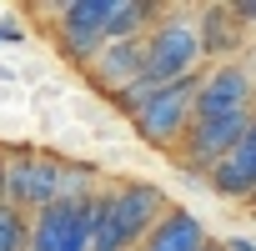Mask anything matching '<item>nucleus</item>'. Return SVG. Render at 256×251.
<instances>
[{"label": "nucleus", "instance_id": "obj_1", "mask_svg": "<svg viewBox=\"0 0 256 251\" xmlns=\"http://www.w3.org/2000/svg\"><path fill=\"white\" fill-rule=\"evenodd\" d=\"M60 196H90V171L86 166H60L56 156H30L16 151L10 161H0V201L16 211H40Z\"/></svg>", "mask_w": 256, "mask_h": 251}, {"label": "nucleus", "instance_id": "obj_2", "mask_svg": "<svg viewBox=\"0 0 256 251\" xmlns=\"http://www.w3.org/2000/svg\"><path fill=\"white\" fill-rule=\"evenodd\" d=\"M166 211H171V201L151 181H131L120 191H106L100 221L90 231V251H141V241L151 236V226Z\"/></svg>", "mask_w": 256, "mask_h": 251}, {"label": "nucleus", "instance_id": "obj_3", "mask_svg": "<svg viewBox=\"0 0 256 251\" xmlns=\"http://www.w3.org/2000/svg\"><path fill=\"white\" fill-rule=\"evenodd\" d=\"M106 191L90 196H60L50 206H40L26 221V251H90V231L100 221Z\"/></svg>", "mask_w": 256, "mask_h": 251}, {"label": "nucleus", "instance_id": "obj_4", "mask_svg": "<svg viewBox=\"0 0 256 251\" xmlns=\"http://www.w3.org/2000/svg\"><path fill=\"white\" fill-rule=\"evenodd\" d=\"M196 86H201V76H181V80H171V86L151 90V96H146V100L131 110L136 136H141V141H151V146H166V141H176V136L186 131V126H191Z\"/></svg>", "mask_w": 256, "mask_h": 251}, {"label": "nucleus", "instance_id": "obj_5", "mask_svg": "<svg viewBox=\"0 0 256 251\" xmlns=\"http://www.w3.org/2000/svg\"><path fill=\"white\" fill-rule=\"evenodd\" d=\"M246 126H251V110H231V116H216V120H191L186 126V151H181V161L191 166V171H216L236 146H241V136H246Z\"/></svg>", "mask_w": 256, "mask_h": 251}, {"label": "nucleus", "instance_id": "obj_6", "mask_svg": "<svg viewBox=\"0 0 256 251\" xmlns=\"http://www.w3.org/2000/svg\"><path fill=\"white\" fill-rule=\"evenodd\" d=\"M251 70L241 60H226L216 66L211 76H201L196 86V106H191V120H216V116H231V110H251Z\"/></svg>", "mask_w": 256, "mask_h": 251}, {"label": "nucleus", "instance_id": "obj_7", "mask_svg": "<svg viewBox=\"0 0 256 251\" xmlns=\"http://www.w3.org/2000/svg\"><path fill=\"white\" fill-rule=\"evenodd\" d=\"M106 20H110V0H70V6H60V46L76 60H90L106 46Z\"/></svg>", "mask_w": 256, "mask_h": 251}, {"label": "nucleus", "instance_id": "obj_8", "mask_svg": "<svg viewBox=\"0 0 256 251\" xmlns=\"http://www.w3.org/2000/svg\"><path fill=\"white\" fill-rule=\"evenodd\" d=\"M146 70V36L141 40H116V46H100L96 56H90V80L100 86V90H126L136 76Z\"/></svg>", "mask_w": 256, "mask_h": 251}, {"label": "nucleus", "instance_id": "obj_9", "mask_svg": "<svg viewBox=\"0 0 256 251\" xmlns=\"http://www.w3.org/2000/svg\"><path fill=\"white\" fill-rule=\"evenodd\" d=\"M211 191L216 196H241V201L256 191V110H251V126H246L241 146L211 171Z\"/></svg>", "mask_w": 256, "mask_h": 251}, {"label": "nucleus", "instance_id": "obj_10", "mask_svg": "<svg viewBox=\"0 0 256 251\" xmlns=\"http://www.w3.org/2000/svg\"><path fill=\"white\" fill-rule=\"evenodd\" d=\"M201 246H206V226L196 211H181V206H171L141 241V251H201Z\"/></svg>", "mask_w": 256, "mask_h": 251}, {"label": "nucleus", "instance_id": "obj_11", "mask_svg": "<svg viewBox=\"0 0 256 251\" xmlns=\"http://www.w3.org/2000/svg\"><path fill=\"white\" fill-rule=\"evenodd\" d=\"M156 20H161V6H151V0H110L106 46H116V40H141Z\"/></svg>", "mask_w": 256, "mask_h": 251}, {"label": "nucleus", "instance_id": "obj_12", "mask_svg": "<svg viewBox=\"0 0 256 251\" xmlns=\"http://www.w3.org/2000/svg\"><path fill=\"white\" fill-rule=\"evenodd\" d=\"M196 30H201V50L206 56H231V46H241V26H236L231 6L196 10Z\"/></svg>", "mask_w": 256, "mask_h": 251}, {"label": "nucleus", "instance_id": "obj_13", "mask_svg": "<svg viewBox=\"0 0 256 251\" xmlns=\"http://www.w3.org/2000/svg\"><path fill=\"white\" fill-rule=\"evenodd\" d=\"M0 251H26V211L0 201Z\"/></svg>", "mask_w": 256, "mask_h": 251}, {"label": "nucleus", "instance_id": "obj_14", "mask_svg": "<svg viewBox=\"0 0 256 251\" xmlns=\"http://www.w3.org/2000/svg\"><path fill=\"white\" fill-rule=\"evenodd\" d=\"M221 251H256V241H251V236H226Z\"/></svg>", "mask_w": 256, "mask_h": 251}, {"label": "nucleus", "instance_id": "obj_15", "mask_svg": "<svg viewBox=\"0 0 256 251\" xmlns=\"http://www.w3.org/2000/svg\"><path fill=\"white\" fill-rule=\"evenodd\" d=\"M231 16H236V26H246V20H256V0H246V6H231Z\"/></svg>", "mask_w": 256, "mask_h": 251}, {"label": "nucleus", "instance_id": "obj_16", "mask_svg": "<svg viewBox=\"0 0 256 251\" xmlns=\"http://www.w3.org/2000/svg\"><path fill=\"white\" fill-rule=\"evenodd\" d=\"M16 36H20V30H16L10 20H6V26H0V40H16Z\"/></svg>", "mask_w": 256, "mask_h": 251}, {"label": "nucleus", "instance_id": "obj_17", "mask_svg": "<svg viewBox=\"0 0 256 251\" xmlns=\"http://www.w3.org/2000/svg\"><path fill=\"white\" fill-rule=\"evenodd\" d=\"M246 201H251V206H256V191H251V196H246Z\"/></svg>", "mask_w": 256, "mask_h": 251}]
</instances>
